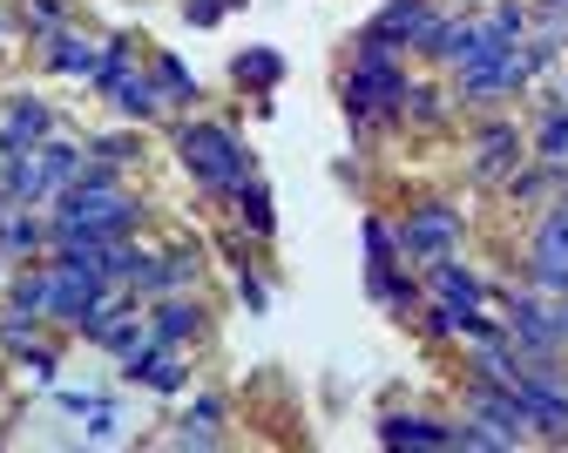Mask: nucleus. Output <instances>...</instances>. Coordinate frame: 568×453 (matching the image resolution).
<instances>
[{
  "instance_id": "f03ea898",
  "label": "nucleus",
  "mask_w": 568,
  "mask_h": 453,
  "mask_svg": "<svg viewBox=\"0 0 568 453\" xmlns=\"http://www.w3.org/2000/svg\"><path fill=\"white\" fill-rule=\"evenodd\" d=\"M406 61H352L338 74V102L352 115V129H373V122H399V95H406Z\"/></svg>"
},
{
  "instance_id": "b1692460",
  "label": "nucleus",
  "mask_w": 568,
  "mask_h": 453,
  "mask_svg": "<svg viewBox=\"0 0 568 453\" xmlns=\"http://www.w3.org/2000/svg\"><path fill=\"white\" fill-rule=\"evenodd\" d=\"M528 258H555V264H568V197L541 203V217L528 223Z\"/></svg>"
},
{
  "instance_id": "473e14b6",
  "label": "nucleus",
  "mask_w": 568,
  "mask_h": 453,
  "mask_svg": "<svg viewBox=\"0 0 568 453\" xmlns=\"http://www.w3.org/2000/svg\"><path fill=\"white\" fill-rule=\"evenodd\" d=\"M14 365L28 372V386H48V393H54V372H61V352H54L48 339H34L28 352H14Z\"/></svg>"
},
{
  "instance_id": "e433bc0d",
  "label": "nucleus",
  "mask_w": 568,
  "mask_h": 453,
  "mask_svg": "<svg viewBox=\"0 0 568 453\" xmlns=\"http://www.w3.org/2000/svg\"><path fill=\"white\" fill-rule=\"evenodd\" d=\"M89 149H95V157H109V163H122V170H129V163H142V135H135V122H129V129H115V135H95Z\"/></svg>"
},
{
  "instance_id": "c03bdc74",
  "label": "nucleus",
  "mask_w": 568,
  "mask_h": 453,
  "mask_svg": "<svg viewBox=\"0 0 568 453\" xmlns=\"http://www.w3.org/2000/svg\"><path fill=\"white\" fill-rule=\"evenodd\" d=\"M555 95H561V102H568V68H561V89H555Z\"/></svg>"
},
{
  "instance_id": "f257e3e1",
  "label": "nucleus",
  "mask_w": 568,
  "mask_h": 453,
  "mask_svg": "<svg viewBox=\"0 0 568 453\" xmlns=\"http://www.w3.org/2000/svg\"><path fill=\"white\" fill-rule=\"evenodd\" d=\"M176 157H183V177H190L203 197H217V203H231L237 183L257 177L251 142H244L231 122H210V115H183V122H176Z\"/></svg>"
},
{
  "instance_id": "a878e982",
  "label": "nucleus",
  "mask_w": 568,
  "mask_h": 453,
  "mask_svg": "<svg viewBox=\"0 0 568 453\" xmlns=\"http://www.w3.org/2000/svg\"><path fill=\"white\" fill-rule=\"evenodd\" d=\"M150 74H156V89H163V102H170V109H190V102H203L196 74L183 68V54H176V48H156V54H150Z\"/></svg>"
},
{
  "instance_id": "7ed1b4c3",
  "label": "nucleus",
  "mask_w": 568,
  "mask_h": 453,
  "mask_svg": "<svg viewBox=\"0 0 568 453\" xmlns=\"http://www.w3.org/2000/svg\"><path fill=\"white\" fill-rule=\"evenodd\" d=\"M393 238H399V258L419 271V264H434V258H454V251H460L467 217H460L447 197H426V203H413V210L393 223Z\"/></svg>"
},
{
  "instance_id": "bb28decb",
  "label": "nucleus",
  "mask_w": 568,
  "mask_h": 453,
  "mask_svg": "<svg viewBox=\"0 0 568 453\" xmlns=\"http://www.w3.org/2000/svg\"><path fill=\"white\" fill-rule=\"evenodd\" d=\"M48 284H54V264H48V258H28L21 271H8V305L48 319Z\"/></svg>"
},
{
  "instance_id": "72a5a7b5",
  "label": "nucleus",
  "mask_w": 568,
  "mask_h": 453,
  "mask_svg": "<svg viewBox=\"0 0 568 453\" xmlns=\"http://www.w3.org/2000/svg\"><path fill=\"white\" fill-rule=\"evenodd\" d=\"M21 28L34 41H48L54 28H68V0H21Z\"/></svg>"
},
{
  "instance_id": "393cba45",
  "label": "nucleus",
  "mask_w": 568,
  "mask_h": 453,
  "mask_svg": "<svg viewBox=\"0 0 568 453\" xmlns=\"http://www.w3.org/2000/svg\"><path fill=\"white\" fill-rule=\"evenodd\" d=\"M231 82H237V89H257V109H264V95L284 82V54H277V48H244V54L231 61Z\"/></svg>"
},
{
  "instance_id": "9d476101",
  "label": "nucleus",
  "mask_w": 568,
  "mask_h": 453,
  "mask_svg": "<svg viewBox=\"0 0 568 453\" xmlns=\"http://www.w3.org/2000/svg\"><path fill=\"white\" fill-rule=\"evenodd\" d=\"M419 284H426V298H440V305H454V312L494 305V284H487L474 264H460V251H454V258H434V264H419Z\"/></svg>"
},
{
  "instance_id": "7c9ffc66",
  "label": "nucleus",
  "mask_w": 568,
  "mask_h": 453,
  "mask_svg": "<svg viewBox=\"0 0 568 453\" xmlns=\"http://www.w3.org/2000/svg\"><path fill=\"white\" fill-rule=\"evenodd\" d=\"M359 244H366V264H406L399 238H393V217H379V210L359 217Z\"/></svg>"
},
{
  "instance_id": "ddd939ff",
  "label": "nucleus",
  "mask_w": 568,
  "mask_h": 453,
  "mask_svg": "<svg viewBox=\"0 0 568 453\" xmlns=\"http://www.w3.org/2000/svg\"><path fill=\"white\" fill-rule=\"evenodd\" d=\"M366 298L386 319H413L426 305V284L413 278V264H366Z\"/></svg>"
},
{
  "instance_id": "c756f323",
  "label": "nucleus",
  "mask_w": 568,
  "mask_h": 453,
  "mask_svg": "<svg viewBox=\"0 0 568 453\" xmlns=\"http://www.w3.org/2000/svg\"><path fill=\"white\" fill-rule=\"evenodd\" d=\"M142 339H150V312H142V305H129V312H122V319H115V325L102 332V345H95V352H109V359L122 365V359H129V352H135Z\"/></svg>"
},
{
  "instance_id": "0eeeda50",
  "label": "nucleus",
  "mask_w": 568,
  "mask_h": 453,
  "mask_svg": "<svg viewBox=\"0 0 568 453\" xmlns=\"http://www.w3.org/2000/svg\"><path fill=\"white\" fill-rule=\"evenodd\" d=\"M515 400H521V420L535 440H555L568 446V380H541V372H515Z\"/></svg>"
},
{
  "instance_id": "4be33fe9",
  "label": "nucleus",
  "mask_w": 568,
  "mask_h": 453,
  "mask_svg": "<svg viewBox=\"0 0 568 453\" xmlns=\"http://www.w3.org/2000/svg\"><path fill=\"white\" fill-rule=\"evenodd\" d=\"M34 157H41V177H48V197H61L68 183H75L82 177V163H89V142H75V135H48L41 149H34Z\"/></svg>"
},
{
  "instance_id": "39448f33",
  "label": "nucleus",
  "mask_w": 568,
  "mask_h": 453,
  "mask_svg": "<svg viewBox=\"0 0 568 453\" xmlns=\"http://www.w3.org/2000/svg\"><path fill=\"white\" fill-rule=\"evenodd\" d=\"M203 278V244H170V251H150L142 244V264H135V298L150 305V298H170V291H196Z\"/></svg>"
},
{
  "instance_id": "a19ab883",
  "label": "nucleus",
  "mask_w": 568,
  "mask_h": 453,
  "mask_svg": "<svg viewBox=\"0 0 568 453\" xmlns=\"http://www.w3.org/2000/svg\"><path fill=\"white\" fill-rule=\"evenodd\" d=\"M95 400H102V393H54V406H61V413H89Z\"/></svg>"
},
{
  "instance_id": "37998d69",
  "label": "nucleus",
  "mask_w": 568,
  "mask_h": 453,
  "mask_svg": "<svg viewBox=\"0 0 568 453\" xmlns=\"http://www.w3.org/2000/svg\"><path fill=\"white\" fill-rule=\"evenodd\" d=\"M8 34H14V14H8V8H0V41H8Z\"/></svg>"
},
{
  "instance_id": "58836bf2",
  "label": "nucleus",
  "mask_w": 568,
  "mask_h": 453,
  "mask_svg": "<svg viewBox=\"0 0 568 453\" xmlns=\"http://www.w3.org/2000/svg\"><path fill=\"white\" fill-rule=\"evenodd\" d=\"M237 298H244V312H251V319H264V312H271V284H264L251 264L237 271Z\"/></svg>"
},
{
  "instance_id": "2f4dec72",
  "label": "nucleus",
  "mask_w": 568,
  "mask_h": 453,
  "mask_svg": "<svg viewBox=\"0 0 568 453\" xmlns=\"http://www.w3.org/2000/svg\"><path fill=\"white\" fill-rule=\"evenodd\" d=\"M34 339H48V319L41 312H21V305L0 312V352H28Z\"/></svg>"
},
{
  "instance_id": "4468645a",
  "label": "nucleus",
  "mask_w": 568,
  "mask_h": 453,
  "mask_svg": "<svg viewBox=\"0 0 568 453\" xmlns=\"http://www.w3.org/2000/svg\"><path fill=\"white\" fill-rule=\"evenodd\" d=\"M34 48H41V68H48V74H75V82H89L95 61H102V41H95V34H82L75 21L54 28V34H48V41H34Z\"/></svg>"
},
{
  "instance_id": "ea45409f",
  "label": "nucleus",
  "mask_w": 568,
  "mask_h": 453,
  "mask_svg": "<svg viewBox=\"0 0 568 453\" xmlns=\"http://www.w3.org/2000/svg\"><path fill=\"white\" fill-rule=\"evenodd\" d=\"M231 8H244V0H183V21L190 28H217Z\"/></svg>"
},
{
  "instance_id": "412c9836",
  "label": "nucleus",
  "mask_w": 568,
  "mask_h": 453,
  "mask_svg": "<svg viewBox=\"0 0 568 453\" xmlns=\"http://www.w3.org/2000/svg\"><path fill=\"white\" fill-rule=\"evenodd\" d=\"M501 197L521 203V210H528V203H555V197H561V170H548L541 157H521V163L501 177Z\"/></svg>"
},
{
  "instance_id": "4c0bfd02",
  "label": "nucleus",
  "mask_w": 568,
  "mask_h": 453,
  "mask_svg": "<svg viewBox=\"0 0 568 453\" xmlns=\"http://www.w3.org/2000/svg\"><path fill=\"white\" fill-rule=\"evenodd\" d=\"M82 420H89V440H95V446H102V440H122V406H115V400H95Z\"/></svg>"
},
{
  "instance_id": "c9c22d12",
  "label": "nucleus",
  "mask_w": 568,
  "mask_h": 453,
  "mask_svg": "<svg viewBox=\"0 0 568 453\" xmlns=\"http://www.w3.org/2000/svg\"><path fill=\"white\" fill-rule=\"evenodd\" d=\"M487 21L501 28L508 41H528V34H535V8H528V0H494V8H487Z\"/></svg>"
},
{
  "instance_id": "c85d7f7f",
  "label": "nucleus",
  "mask_w": 568,
  "mask_h": 453,
  "mask_svg": "<svg viewBox=\"0 0 568 453\" xmlns=\"http://www.w3.org/2000/svg\"><path fill=\"white\" fill-rule=\"evenodd\" d=\"M480 312H487V305H480ZM460 319H467V312L440 305V298H426V305L413 312V325H419V339H426V345H460Z\"/></svg>"
},
{
  "instance_id": "a211bd4d",
  "label": "nucleus",
  "mask_w": 568,
  "mask_h": 453,
  "mask_svg": "<svg viewBox=\"0 0 568 453\" xmlns=\"http://www.w3.org/2000/svg\"><path fill=\"white\" fill-rule=\"evenodd\" d=\"M224 393H196L190 400V413L176 420V433H170V446H217L224 440Z\"/></svg>"
},
{
  "instance_id": "2eb2a0df",
  "label": "nucleus",
  "mask_w": 568,
  "mask_h": 453,
  "mask_svg": "<svg viewBox=\"0 0 568 453\" xmlns=\"http://www.w3.org/2000/svg\"><path fill=\"white\" fill-rule=\"evenodd\" d=\"M447 433H454V420H440V413H379V420H373V440H379V446H393V453H413V446H447Z\"/></svg>"
},
{
  "instance_id": "f3484780",
  "label": "nucleus",
  "mask_w": 568,
  "mask_h": 453,
  "mask_svg": "<svg viewBox=\"0 0 568 453\" xmlns=\"http://www.w3.org/2000/svg\"><path fill=\"white\" fill-rule=\"evenodd\" d=\"M528 157H541L548 170H561V177H568V102H561V95H548V102H541L535 135H528Z\"/></svg>"
},
{
  "instance_id": "f8f14e48",
  "label": "nucleus",
  "mask_w": 568,
  "mask_h": 453,
  "mask_svg": "<svg viewBox=\"0 0 568 453\" xmlns=\"http://www.w3.org/2000/svg\"><path fill=\"white\" fill-rule=\"evenodd\" d=\"M150 339H163V345H196L203 332H210V312H203V298H190V291H170V298H150Z\"/></svg>"
},
{
  "instance_id": "9b49d317",
  "label": "nucleus",
  "mask_w": 568,
  "mask_h": 453,
  "mask_svg": "<svg viewBox=\"0 0 568 453\" xmlns=\"http://www.w3.org/2000/svg\"><path fill=\"white\" fill-rule=\"evenodd\" d=\"M61 129V115H54V102H41V95H0V149H41L48 135Z\"/></svg>"
},
{
  "instance_id": "79ce46f5",
  "label": "nucleus",
  "mask_w": 568,
  "mask_h": 453,
  "mask_svg": "<svg viewBox=\"0 0 568 453\" xmlns=\"http://www.w3.org/2000/svg\"><path fill=\"white\" fill-rule=\"evenodd\" d=\"M548 312H555V325L568 332V298H548Z\"/></svg>"
},
{
  "instance_id": "1a4fd4ad",
  "label": "nucleus",
  "mask_w": 568,
  "mask_h": 453,
  "mask_svg": "<svg viewBox=\"0 0 568 453\" xmlns=\"http://www.w3.org/2000/svg\"><path fill=\"white\" fill-rule=\"evenodd\" d=\"M447 8L440 0H386V8L359 28V34H373V41H386L393 54H419V41L434 34V21H440Z\"/></svg>"
},
{
  "instance_id": "aec40b11",
  "label": "nucleus",
  "mask_w": 568,
  "mask_h": 453,
  "mask_svg": "<svg viewBox=\"0 0 568 453\" xmlns=\"http://www.w3.org/2000/svg\"><path fill=\"white\" fill-rule=\"evenodd\" d=\"M231 210H237V231H251L257 244H271V231H277V197H271L264 177H244L237 197H231Z\"/></svg>"
},
{
  "instance_id": "5701e85b",
  "label": "nucleus",
  "mask_w": 568,
  "mask_h": 453,
  "mask_svg": "<svg viewBox=\"0 0 568 453\" xmlns=\"http://www.w3.org/2000/svg\"><path fill=\"white\" fill-rule=\"evenodd\" d=\"M447 115H454V89H440V82H406L399 122H413V129H440Z\"/></svg>"
},
{
  "instance_id": "20e7f679",
  "label": "nucleus",
  "mask_w": 568,
  "mask_h": 453,
  "mask_svg": "<svg viewBox=\"0 0 568 453\" xmlns=\"http://www.w3.org/2000/svg\"><path fill=\"white\" fill-rule=\"evenodd\" d=\"M460 413L494 440V446H535V433H528V420H521V400H515V380L501 386V380H467L460 386Z\"/></svg>"
},
{
  "instance_id": "423d86ee",
  "label": "nucleus",
  "mask_w": 568,
  "mask_h": 453,
  "mask_svg": "<svg viewBox=\"0 0 568 453\" xmlns=\"http://www.w3.org/2000/svg\"><path fill=\"white\" fill-rule=\"evenodd\" d=\"M122 380L142 386V393H156V400H176V393H190V359H183V345L142 339V345L122 359Z\"/></svg>"
},
{
  "instance_id": "6e6552de",
  "label": "nucleus",
  "mask_w": 568,
  "mask_h": 453,
  "mask_svg": "<svg viewBox=\"0 0 568 453\" xmlns=\"http://www.w3.org/2000/svg\"><path fill=\"white\" fill-rule=\"evenodd\" d=\"M528 157V135H521V122H508V115H487L480 129H474V149H467V177L474 183H501L515 163Z\"/></svg>"
},
{
  "instance_id": "f704fd0d",
  "label": "nucleus",
  "mask_w": 568,
  "mask_h": 453,
  "mask_svg": "<svg viewBox=\"0 0 568 453\" xmlns=\"http://www.w3.org/2000/svg\"><path fill=\"white\" fill-rule=\"evenodd\" d=\"M521 284L541 291V298H568V264H555V258H528V264H521Z\"/></svg>"
},
{
  "instance_id": "6ab92c4d",
  "label": "nucleus",
  "mask_w": 568,
  "mask_h": 453,
  "mask_svg": "<svg viewBox=\"0 0 568 453\" xmlns=\"http://www.w3.org/2000/svg\"><path fill=\"white\" fill-rule=\"evenodd\" d=\"M0 251H8L14 264L48 258V210H8L0 217Z\"/></svg>"
},
{
  "instance_id": "dca6fc26",
  "label": "nucleus",
  "mask_w": 568,
  "mask_h": 453,
  "mask_svg": "<svg viewBox=\"0 0 568 453\" xmlns=\"http://www.w3.org/2000/svg\"><path fill=\"white\" fill-rule=\"evenodd\" d=\"M109 102H115V115H122V122H156V115L170 109V102H163V89H156V74H150V61H135L122 82H115V95H109Z\"/></svg>"
},
{
  "instance_id": "cd10ccee",
  "label": "nucleus",
  "mask_w": 568,
  "mask_h": 453,
  "mask_svg": "<svg viewBox=\"0 0 568 453\" xmlns=\"http://www.w3.org/2000/svg\"><path fill=\"white\" fill-rule=\"evenodd\" d=\"M135 61H142V54H135V41H129V34H109V41H102V61H95V74H89V89L109 102V95H115V82H122Z\"/></svg>"
}]
</instances>
